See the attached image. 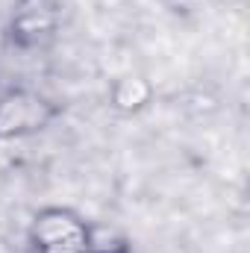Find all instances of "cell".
<instances>
[{
  "label": "cell",
  "mask_w": 250,
  "mask_h": 253,
  "mask_svg": "<svg viewBox=\"0 0 250 253\" xmlns=\"http://www.w3.org/2000/svg\"><path fill=\"white\" fill-rule=\"evenodd\" d=\"M36 253H88V224L68 209H44L30 230Z\"/></svg>",
  "instance_id": "cell-1"
},
{
  "label": "cell",
  "mask_w": 250,
  "mask_h": 253,
  "mask_svg": "<svg viewBox=\"0 0 250 253\" xmlns=\"http://www.w3.org/2000/svg\"><path fill=\"white\" fill-rule=\"evenodd\" d=\"M53 118V106L33 91H9L0 97V138L36 132Z\"/></svg>",
  "instance_id": "cell-2"
}]
</instances>
